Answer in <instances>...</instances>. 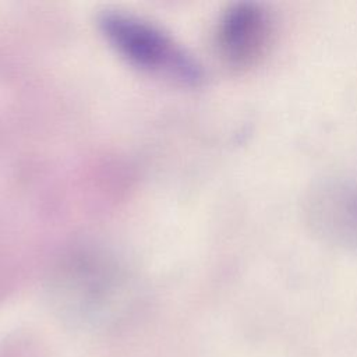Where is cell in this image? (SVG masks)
Listing matches in <instances>:
<instances>
[{
	"instance_id": "2",
	"label": "cell",
	"mask_w": 357,
	"mask_h": 357,
	"mask_svg": "<svg viewBox=\"0 0 357 357\" xmlns=\"http://www.w3.org/2000/svg\"><path fill=\"white\" fill-rule=\"evenodd\" d=\"M272 24L268 13L252 1L230 6L220 17L216 43L222 57L234 67L258 61L268 49Z\"/></svg>"
},
{
	"instance_id": "1",
	"label": "cell",
	"mask_w": 357,
	"mask_h": 357,
	"mask_svg": "<svg viewBox=\"0 0 357 357\" xmlns=\"http://www.w3.org/2000/svg\"><path fill=\"white\" fill-rule=\"evenodd\" d=\"M99 25L131 63L185 82L201 78L197 60L156 24L127 11L105 10L99 15Z\"/></svg>"
}]
</instances>
